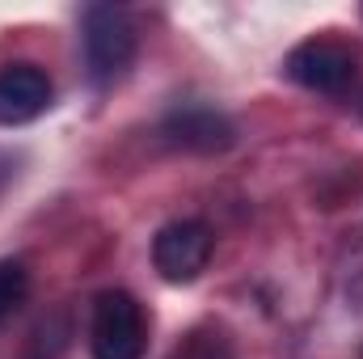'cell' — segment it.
I'll return each instance as SVG.
<instances>
[{
	"label": "cell",
	"instance_id": "3",
	"mask_svg": "<svg viewBox=\"0 0 363 359\" xmlns=\"http://www.w3.org/2000/svg\"><path fill=\"white\" fill-rule=\"evenodd\" d=\"M211 228L203 220H169L152 237V267L165 283H190L199 279L211 258Z\"/></svg>",
	"mask_w": 363,
	"mask_h": 359
},
{
	"label": "cell",
	"instance_id": "2",
	"mask_svg": "<svg viewBox=\"0 0 363 359\" xmlns=\"http://www.w3.org/2000/svg\"><path fill=\"white\" fill-rule=\"evenodd\" d=\"M144 338H148V321H144V309L131 292L110 287L93 300V317H89L93 359H140Z\"/></svg>",
	"mask_w": 363,
	"mask_h": 359
},
{
	"label": "cell",
	"instance_id": "8",
	"mask_svg": "<svg viewBox=\"0 0 363 359\" xmlns=\"http://www.w3.org/2000/svg\"><path fill=\"white\" fill-rule=\"evenodd\" d=\"M30 296V270L21 267L17 258H4L0 263V321L13 317Z\"/></svg>",
	"mask_w": 363,
	"mask_h": 359
},
{
	"label": "cell",
	"instance_id": "4",
	"mask_svg": "<svg viewBox=\"0 0 363 359\" xmlns=\"http://www.w3.org/2000/svg\"><path fill=\"white\" fill-rule=\"evenodd\" d=\"M283 72L300 85V89H313V93H338L355 81V51L347 43H334V38H308L300 43Z\"/></svg>",
	"mask_w": 363,
	"mask_h": 359
},
{
	"label": "cell",
	"instance_id": "5",
	"mask_svg": "<svg viewBox=\"0 0 363 359\" xmlns=\"http://www.w3.org/2000/svg\"><path fill=\"white\" fill-rule=\"evenodd\" d=\"M161 136H165V144L186 148V153H224V148H233L237 127L224 110H216L207 101H178L161 118Z\"/></svg>",
	"mask_w": 363,
	"mask_h": 359
},
{
	"label": "cell",
	"instance_id": "7",
	"mask_svg": "<svg viewBox=\"0 0 363 359\" xmlns=\"http://www.w3.org/2000/svg\"><path fill=\"white\" fill-rule=\"evenodd\" d=\"M169 359H233V338H228L224 326L203 321V326H194L190 334H182V343L174 347Z\"/></svg>",
	"mask_w": 363,
	"mask_h": 359
},
{
	"label": "cell",
	"instance_id": "6",
	"mask_svg": "<svg viewBox=\"0 0 363 359\" xmlns=\"http://www.w3.org/2000/svg\"><path fill=\"white\" fill-rule=\"evenodd\" d=\"M51 77L38 64H9L0 68V127L34 123L51 106Z\"/></svg>",
	"mask_w": 363,
	"mask_h": 359
},
{
	"label": "cell",
	"instance_id": "1",
	"mask_svg": "<svg viewBox=\"0 0 363 359\" xmlns=\"http://www.w3.org/2000/svg\"><path fill=\"white\" fill-rule=\"evenodd\" d=\"M81 43L93 85H114L135 64V26L118 4H89L81 13Z\"/></svg>",
	"mask_w": 363,
	"mask_h": 359
},
{
	"label": "cell",
	"instance_id": "9",
	"mask_svg": "<svg viewBox=\"0 0 363 359\" xmlns=\"http://www.w3.org/2000/svg\"><path fill=\"white\" fill-rule=\"evenodd\" d=\"M359 359H363V351H359Z\"/></svg>",
	"mask_w": 363,
	"mask_h": 359
}]
</instances>
